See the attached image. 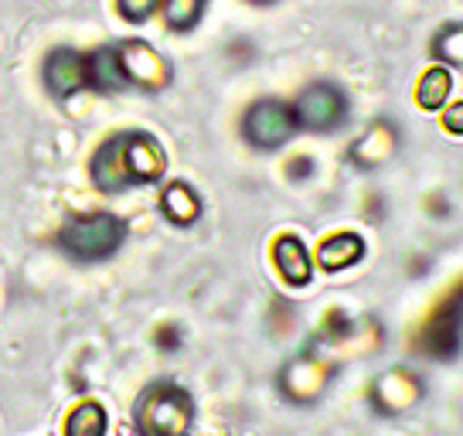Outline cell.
Returning <instances> with one entry per match:
<instances>
[{"instance_id": "1", "label": "cell", "mask_w": 463, "mask_h": 436, "mask_svg": "<svg viewBox=\"0 0 463 436\" xmlns=\"http://www.w3.org/2000/svg\"><path fill=\"white\" fill-rule=\"evenodd\" d=\"M191 422H194V403L174 382L146 385L133 406L137 436H188Z\"/></svg>"}, {"instance_id": "2", "label": "cell", "mask_w": 463, "mask_h": 436, "mask_svg": "<svg viewBox=\"0 0 463 436\" xmlns=\"http://www.w3.org/2000/svg\"><path fill=\"white\" fill-rule=\"evenodd\" d=\"M123 239H127V222L109 212H99V215L65 222L58 232V246L79 262H99L113 256L116 249L123 246Z\"/></svg>"}, {"instance_id": "3", "label": "cell", "mask_w": 463, "mask_h": 436, "mask_svg": "<svg viewBox=\"0 0 463 436\" xmlns=\"http://www.w3.org/2000/svg\"><path fill=\"white\" fill-rule=\"evenodd\" d=\"M347 117V96L331 82H317L300 92V100L293 102V119L297 127L314 133L337 130Z\"/></svg>"}, {"instance_id": "4", "label": "cell", "mask_w": 463, "mask_h": 436, "mask_svg": "<svg viewBox=\"0 0 463 436\" xmlns=\"http://www.w3.org/2000/svg\"><path fill=\"white\" fill-rule=\"evenodd\" d=\"M297 130V119H293V106L279 100H262L256 106H249L246 119H242V133L252 147L260 150H276L283 147Z\"/></svg>"}, {"instance_id": "5", "label": "cell", "mask_w": 463, "mask_h": 436, "mask_svg": "<svg viewBox=\"0 0 463 436\" xmlns=\"http://www.w3.org/2000/svg\"><path fill=\"white\" fill-rule=\"evenodd\" d=\"M463 341V283L447 297V304L436 310L426 331H422V348L433 358H453Z\"/></svg>"}, {"instance_id": "6", "label": "cell", "mask_w": 463, "mask_h": 436, "mask_svg": "<svg viewBox=\"0 0 463 436\" xmlns=\"http://www.w3.org/2000/svg\"><path fill=\"white\" fill-rule=\"evenodd\" d=\"M119 62H123V72L130 82L144 89H164L171 82V65L160 55L154 44L146 42H123L119 44Z\"/></svg>"}, {"instance_id": "7", "label": "cell", "mask_w": 463, "mask_h": 436, "mask_svg": "<svg viewBox=\"0 0 463 436\" xmlns=\"http://www.w3.org/2000/svg\"><path fill=\"white\" fill-rule=\"evenodd\" d=\"M123 157H127V171H130L133 185H150L167 171L164 147L144 130L123 133Z\"/></svg>"}, {"instance_id": "8", "label": "cell", "mask_w": 463, "mask_h": 436, "mask_svg": "<svg viewBox=\"0 0 463 436\" xmlns=\"http://www.w3.org/2000/svg\"><path fill=\"white\" fill-rule=\"evenodd\" d=\"M44 82L58 100H69L86 86V59L72 48H55L44 62Z\"/></svg>"}, {"instance_id": "9", "label": "cell", "mask_w": 463, "mask_h": 436, "mask_svg": "<svg viewBox=\"0 0 463 436\" xmlns=\"http://www.w3.org/2000/svg\"><path fill=\"white\" fill-rule=\"evenodd\" d=\"M92 185L99 191H109V194L127 191L133 185L130 171H127V157H123V133L106 140L96 150V157H92Z\"/></svg>"}, {"instance_id": "10", "label": "cell", "mask_w": 463, "mask_h": 436, "mask_svg": "<svg viewBox=\"0 0 463 436\" xmlns=\"http://www.w3.org/2000/svg\"><path fill=\"white\" fill-rule=\"evenodd\" d=\"M273 262H276V270H279V277L287 280L289 287H307L310 277H314L310 252H307V246L297 235H279V239H276Z\"/></svg>"}, {"instance_id": "11", "label": "cell", "mask_w": 463, "mask_h": 436, "mask_svg": "<svg viewBox=\"0 0 463 436\" xmlns=\"http://www.w3.org/2000/svg\"><path fill=\"white\" fill-rule=\"evenodd\" d=\"M86 82H92L99 92H119V89L130 86V79L123 72V62H119V48H99L89 55Z\"/></svg>"}, {"instance_id": "12", "label": "cell", "mask_w": 463, "mask_h": 436, "mask_svg": "<svg viewBox=\"0 0 463 436\" xmlns=\"http://www.w3.org/2000/svg\"><path fill=\"white\" fill-rule=\"evenodd\" d=\"M364 256V239L354 232H337L331 239H324L317 249V262L320 270L327 273H337V270H347Z\"/></svg>"}, {"instance_id": "13", "label": "cell", "mask_w": 463, "mask_h": 436, "mask_svg": "<svg viewBox=\"0 0 463 436\" xmlns=\"http://www.w3.org/2000/svg\"><path fill=\"white\" fill-rule=\"evenodd\" d=\"M324 378H327V368H324L317 358H297V362L283 372V389H287L293 399L307 403V399H314V395L324 389Z\"/></svg>"}, {"instance_id": "14", "label": "cell", "mask_w": 463, "mask_h": 436, "mask_svg": "<svg viewBox=\"0 0 463 436\" xmlns=\"http://www.w3.org/2000/svg\"><path fill=\"white\" fill-rule=\"evenodd\" d=\"M160 212L171 218L174 225H191V222H198V215H202V198L194 194L191 185L174 181L160 194Z\"/></svg>"}, {"instance_id": "15", "label": "cell", "mask_w": 463, "mask_h": 436, "mask_svg": "<svg viewBox=\"0 0 463 436\" xmlns=\"http://www.w3.org/2000/svg\"><path fill=\"white\" fill-rule=\"evenodd\" d=\"M392 150H395V130L389 123H375L358 144L351 147V160L358 167H378L382 160L392 157Z\"/></svg>"}, {"instance_id": "16", "label": "cell", "mask_w": 463, "mask_h": 436, "mask_svg": "<svg viewBox=\"0 0 463 436\" xmlns=\"http://www.w3.org/2000/svg\"><path fill=\"white\" fill-rule=\"evenodd\" d=\"M375 403L385 412H399V409H405L416 395H420V389H416V378L405 375V372H389V375L378 378L375 385Z\"/></svg>"}, {"instance_id": "17", "label": "cell", "mask_w": 463, "mask_h": 436, "mask_svg": "<svg viewBox=\"0 0 463 436\" xmlns=\"http://www.w3.org/2000/svg\"><path fill=\"white\" fill-rule=\"evenodd\" d=\"M449 89H453V75L443 65H433L430 72H422L420 89H416V102L422 109H443L449 100Z\"/></svg>"}, {"instance_id": "18", "label": "cell", "mask_w": 463, "mask_h": 436, "mask_svg": "<svg viewBox=\"0 0 463 436\" xmlns=\"http://www.w3.org/2000/svg\"><path fill=\"white\" fill-rule=\"evenodd\" d=\"M65 436H106V409L99 403H82L69 412Z\"/></svg>"}, {"instance_id": "19", "label": "cell", "mask_w": 463, "mask_h": 436, "mask_svg": "<svg viewBox=\"0 0 463 436\" xmlns=\"http://www.w3.org/2000/svg\"><path fill=\"white\" fill-rule=\"evenodd\" d=\"M164 4V17H167V28L174 31H191L204 14V4L208 0H160Z\"/></svg>"}, {"instance_id": "20", "label": "cell", "mask_w": 463, "mask_h": 436, "mask_svg": "<svg viewBox=\"0 0 463 436\" xmlns=\"http://www.w3.org/2000/svg\"><path fill=\"white\" fill-rule=\"evenodd\" d=\"M433 55L449 62V65H463V24H449V28L436 34Z\"/></svg>"}, {"instance_id": "21", "label": "cell", "mask_w": 463, "mask_h": 436, "mask_svg": "<svg viewBox=\"0 0 463 436\" xmlns=\"http://www.w3.org/2000/svg\"><path fill=\"white\" fill-rule=\"evenodd\" d=\"M119 4V14L127 17L130 24H144L146 17L160 7V0H116Z\"/></svg>"}, {"instance_id": "22", "label": "cell", "mask_w": 463, "mask_h": 436, "mask_svg": "<svg viewBox=\"0 0 463 436\" xmlns=\"http://www.w3.org/2000/svg\"><path fill=\"white\" fill-rule=\"evenodd\" d=\"M443 127H447L449 133H460L463 137V100L453 102L447 113H443Z\"/></svg>"}, {"instance_id": "23", "label": "cell", "mask_w": 463, "mask_h": 436, "mask_svg": "<svg viewBox=\"0 0 463 436\" xmlns=\"http://www.w3.org/2000/svg\"><path fill=\"white\" fill-rule=\"evenodd\" d=\"M314 171V164L307 157H297V160H289V177H307Z\"/></svg>"}, {"instance_id": "24", "label": "cell", "mask_w": 463, "mask_h": 436, "mask_svg": "<svg viewBox=\"0 0 463 436\" xmlns=\"http://www.w3.org/2000/svg\"><path fill=\"white\" fill-rule=\"evenodd\" d=\"M157 341L164 345V348H174V345H177V331H174V327H167V331H160Z\"/></svg>"}, {"instance_id": "25", "label": "cell", "mask_w": 463, "mask_h": 436, "mask_svg": "<svg viewBox=\"0 0 463 436\" xmlns=\"http://www.w3.org/2000/svg\"><path fill=\"white\" fill-rule=\"evenodd\" d=\"M252 4H273V0H252Z\"/></svg>"}]
</instances>
